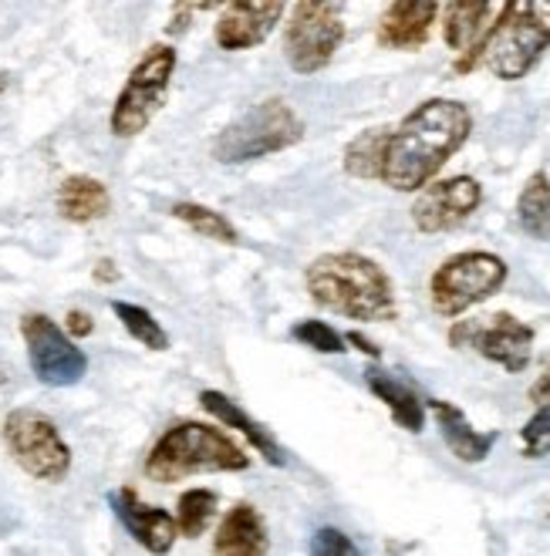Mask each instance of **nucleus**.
<instances>
[{
    "label": "nucleus",
    "mask_w": 550,
    "mask_h": 556,
    "mask_svg": "<svg viewBox=\"0 0 550 556\" xmlns=\"http://www.w3.org/2000/svg\"><path fill=\"white\" fill-rule=\"evenodd\" d=\"M473 132V115L457 98H429L415 105L388 136L382 182L396 192L426 189Z\"/></svg>",
    "instance_id": "nucleus-1"
},
{
    "label": "nucleus",
    "mask_w": 550,
    "mask_h": 556,
    "mask_svg": "<svg viewBox=\"0 0 550 556\" xmlns=\"http://www.w3.org/2000/svg\"><path fill=\"white\" fill-rule=\"evenodd\" d=\"M304 287L317 307L341 314L348 320H396L399 301L396 283L382 264L362 253H321L304 270Z\"/></svg>",
    "instance_id": "nucleus-2"
},
{
    "label": "nucleus",
    "mask_w": 550,
    "mask_h": 556,
    "mask_svg": "<svg viewBox=\"0 0 550 556\" xmlns=\"http://www.w3.org/2000/svg\"><path fill=\"white\" fill-rule=\"evenodd\" d=\"M247 469H250L247 448L234 435H226L220 425L197 421V418L173 421L155 439L142 463L146 479L159 485H173L189 476H207V472H247Z\"/></svg>",
    "instance_id": "nucleus-3"
},
{
    "label": "nucleus",
    "mask_w": 550,
    "mask_h": 556,
    "mask_svg": "<svg viewBox=\"0 0 550 556\" xmlns=\"http://www.w3.org/2000/svg\"><path fill=\"white\" fill-rule=\"evenodd\" d=\"M550 48V0H507L490 27L483 64L500 81H521Z\"/></svg>",
    "instance_id": "nucleus-4"
},
{
    "label": "nucleus",
    "mask_w": 550,
    "mask_h": 556,
    "mask_svg": "<svg viewBox=\"0 0 550 556\" xmlns=\"http://www.w3.org/2000/svg\"><path fill=\"white\" fill-rule=\"evenodd\" d=\"M304 139V122L287 98H264L234 118L213 142V159L220 166H247L274 152L295 149Z\"/></svg>",
    "instance_id": "nucleus-5"
},
{
    "label": "nucleus",
    "mask_w": 550,
    "mask_h": 556,
    "mask_svg": "<svg viewBox=\"0 0 550 556\" xmlns=\"http://www.w3.org/2000/svg\"><path fill=\"white\" fill-rule=\"evenodd\" d=\"M179 51L166 41L149 45L142 58L133 64L122 91L115 94V105L109 115V128L115 139H136L152 125V118L163 112L166 94L176 75Z\"/></svg>",
    "instance_id": "nucleus-6"
},
{
    "label": "nucleus",
    "mask_w": 550,
    "mask_h": 556,
    "mask_svg": "<svg viewBox=\"0 0 550 556\" xmlns=\"http://www.w3.org/2000/svg\"><path fill=\"white\" fill-rule=\"evenodd\" d=\"M510 267L503 256L487 250H463L436 267L429 280V301L439 317H460L470 307L490 301L493 293L507 283Z\"/></svg>",
    "instance_id": "nucleus-7"
},
{
    "label": "nucleus",
    "mask_w": 550,
    "mask_h": 556,
    "mask_svg": "<svg viewBox=\"0 0 550 556\" xmlns=\"http://www.w3.org/2000/svg\"><path fill=\"white\" fill-rule=\"evenodd\" d=\"M4 445L11 459L45 485H61L72 476V445L64 442L54 418L38 408H14L4 418Z\"/></svg>",
    "instance_id": "nucleus-8"
},
{
    "label": "nucleus",
    "mask_w": 550,
    "mask_h": 556,
    "mask_svg": "<svg viewBox=\"0 0 550 556\" xmlns=\"http://www.w3.org/2000/svg\"><path fill=\"white\" fill-rule=\"evenodd\" d=\"M345 41L341 4L332 0H301L290 8L284 27V58L295 75H317L335 61Z\"/></svg>",
    "instance_id": "nucleus-9"
},
{
    "label": "nucleus",
    "mask_w": 550,
    "mask_h": 556,
    "mask_svg": "<svg viewBox=\"0 0 550 556\" xmlns=\"http://www.w3.org/2000/svg\"><path fill=\"white\" fill-rule=\"evenodd\" d=\"M21 338L27 348V365L48 388H72L88 375V354L64 334V327L41 311L21 317Z\"/></svg>",
    "instance_id": "nucleus-10"
},
{
    "label": "nucleus",
    "mask_w": 550,
    "mask_h": 556,
    "mask_svg": "<svg viewBox=\"0 0 550 556\" xmlns=\"http://www.w3.org/2000/svg\"><path fill=\"white\" fill-rule=\"evenodd\" d=\"M534 327L513 314H490L476 320H457L449 327L452 348H470L510 375H521L534 357Z\"/></svg>",
    "instance_id": "nucleus-11"
},
{
    "label": "nucleus",
    "mask_w": 550,
    "mask_h": 556,
    "mask_svg": "<svg viewBox=\"0 0 550 556\" xmlns=\"http://www.w3.org/2000/svg\"><path fill=\"white\" fill-rule=\"evenodd\" d=\"M479 206H483V186L473 176H449V179H433L426 189H418L409 213L418 233H449L463 226Z\"/></svg>",
    "instance_id": "nucleus-12"
},
{
    "label": "nucleus",
    "mask_w": 550,
    "mask_h": 556,
    "mask_svg": "<svg viewBox=\"0 0 550 556\" xmlns=\"http://www.w3.org/2000/svg\"><path fill=\"white\" fill-rule=\"evenodd\" d=\"M284 14L287 4H280V0H234V4L220 8V17L213 24V41L223 51L257 48L274 35Z\"/></svg>",
    "instance_id": "nucleus-13"
},
{
    "label": "nucleus",
    "mask_w": 550,
    "mask_h": 556,
    "mask_svg": "<svg viewBox=\"0 0 550 556\" xmlns=\"http://www.w3.org/2000/svg\"><path fill=\"white\" fill-rule=\"evenodd\" d=\"M112 503V513L118 516V522L125 527V533L133 536L146 553L152 556H166L176 540H179V530H176V516L159 509V506H149L139 500V493L133 485H122L109 496Z\"/></svg>",
    "instance_id": "nucleus-14"
},
{
    "label": "nucleus",
    "mask_w": 550,
    "mask_h": 556,
    "mask_svg": "<svg viewBox=\"0 0 550 556\" xmlns=\"http://www.w3.org/2000/svg\"><path fill=\"white\" fill-rule=\"evenodd\" d=\"M439 17L436 0H396L378 17V45L388 51H418Z\"/></svg>",
    "instance_id": "nucleus-15"
},
{
    "label": "nucleus",
    "mask_w": 550,
    "mask_h": 556,
    "mask_svg": "<svg viewBox=\"0 0 550 556\" xmlns=\"http://www.w3.org/2000/svg\"><path fill=\"white\" fill-rule=\"evenodd\" d=\"M216 556H267L271 553V530L261 509L250 503H234L226 509L213 533Z\"/></svg>",
    "instance_id": "nucleus-16"
},
{
    "label": "nucleus",
    "mask_w": 550,
    "mask_h": 556,
    "mask_svg": "<svg viewBox=\"0 0 550 556\" xmlns=\"http://www.w3.org/2000/svg\"><path fill=\"white\" fill-rule=\"evenodd\" d=\"M200 405H203V412L213 415L220 425H226V429H234L237 435H243V439L250 442V448L261 452V459H264L267 466H274V469L287 466V452L280 448V442L264 429L261 421H253L234 399H226L223 391L207 388V391H200Z\"/></svg>",
    "instance_id": "nucleus-17"
},
{
    "label": "nucleus",
    "mask_w": 550,
    "mask_h": 556,
    "mask_svg": "<svg viewBox=\"0 0 550 556\" xmlns=\"http://www.w3.org/2000/svg\"><path fill=\"white\" fill-rule=\"evenodd\" d=\"M429 412H433V418H436V425H439L442 442L449 445V452L457 455L460 463L476 466V463H483V459H487V455L493 452L497 432H479V429H473L470 418L463 415V408H457L452 402L433 399V402H429Z\"/></svg>",
    "instance_id": "nucleus-18"
},
{
    "label": "nucleus",
    "mask_w": 550,
    "mask_h": 556,
    "mask_svg": "<svg viewBox=\"0 0 550 556\" xmlns=\"http://www.w3.org/2000/svg\"><path fill=\"white\" fill-rule=\"evenodd\" d=\"M54 206H58L61 219H68L75 226L99 223V219H105L112 213V192H109V186L102 179L78 173V176L61 179Z\"/></svg>",
    "instance_id": "nucleus-19"
},
{
    "label": "nucleus",
    "mask_w": 550,
    "mask_h": 556,
    "mask_svg": "<svg viewBox=\"0 0 550 556\" xmlns=\"http://www.w3.org/2000/svg\"><path fill=\"white\" fill-rule=\"evenodd\" d=\"M439 11H442V41L457 54H466L487 38V30L493 27L490 17L500 14V8L490 4V0H452V4Z\"/></svg>",
    "instance_id": "nucleus-20"
},
{
    "label": "nucleus",
    "mask_w": 550,
    "mask_h": 556,
    "mask_svg": "<svg viewBox=\"0 0 550 556\" xmlns=\"http://www.w3.org/2000/svg\"><path fill=\"white\" fill-rule=\"evenodd\" d=\"M365 384H368L372 395L392 412V418L402 425L405 432L418 435L426 429V402L418 399V391L412 384H405L402 378L388 375V371H378V368L365 371Z\"/></svg>",
    "instance_id": "nucleus-21"
},
{
    "label": "nucleus",
    "mask_w": 550,
    "mask_h": 556,
    "mask_svg": "<svg viewBox=\"0 0 550 556\" xmlns=\"http://www.w3.org/2000/svg\"><path fill=\"white\" fill-rule=\"evenodd\" d=\"M388 136L392 128H365L362 136H354L345 146V159L341 166L351 179H382V166H385V149H388Z\"/></svg>",
    "instance_id": "nucleus-22"
},
{
    "label": "nucleus",
    "mask_w": 550,
    "mask_h": 556,
    "mask_svg": "<svg viewBox=\"0 0 550 556\" xmlns=\"http://www.w3.org/2000/svg\"><path fill=\"white\" fill-rule=\"evenodd\" d=\"M516 223L530 240H550V176L534 173L516 200Z\"/></svg>",
    "instance_id": "nucleus-23"
},
{
    "label": "nucleus",
    "mask_w": 550,
    "mask_h": 556,
    "mask_svg": "<svg viewBox=\"0 0 550 556\" xmlns=\"http://www.w3.org/2000/svg\"><path fill=\"white\" fill-rule=\"evenodd\" d=\"M173 216L179 223H186L192 233L203 237V240H213V243H223V247H234L240 243V230L226 219L223 213L210 210V206H200V203H176L173 206Z\"/></svg>",
    "instance_id": "nucleus-24"
},
{
    "label": "nucleus",
    "mask_w": 550,
    "mask_h": 556,
    "mask_svg": "<svg viewBox=\"0 0 550 556\" xmlns=\"http://www.w3.org/2000/svg\"><path fill=\"white\" fill-rule=\"evenodd\" d=\"M216 506H220V500H216L213 489H200V485L186 489V493L179 496V503H176V530H179V536L200 540L207 533V527L213 522V516H216Z\"/></svg>",
    "instance_id": "nucleus-25"
},
{
    "label": "nucleus",
    "mask_w": 550,
    "mask_h": 556,
    "mask_svg": "<svg viewBox=\"0 0 550 556\" xmlns=\"http://www.w3.org/2000/svg\"><path fill=\"white\" fill-rule=\"evenodd\" d=\"M112 314L118 317V324L125 327V334L139 341L142 348L149 351H170V334H166V327L159 324L146 307L139 304H128V301H112Z\"/></svg>",
    "instance_id": "nucleus-26"
},
{
    "label": "nucleus",
    "mask_w": 550,
    "mask_h": 556,
    "mask_svg": "<svg viewBox=\"0 0 550 556\" xmlns=\"http://www.w3.org/2000/svg\"><path fill=\"white\" fill-rule=\"evenodd\" d=\"M290 338H295L298 344L317 351V354H345L348 344H345V334H338L332 324L325 320H298L295 331H290Z\"/></svg>",
    "instance_id": "nucleus-27"
},
{
    "label": "nucleus",
    "mask_w": 550,
    "mask_h": 556,
    "mask_svg": "<svg viewBox=\"0 0 550 556\" xmlns=\"http://www.w3.org/2000/svg\"><path fill=\"white\" fill-rule=\"evenodd\" d=\"M521 445L527 459H543V455H550V405H537L530 421L521 429Z\"/></svg>",
    "instance_id": "nucleus-28"
},
{
    "label": "nucleus",
    "mask_w": 550,
    "mask_h": 556,
    "mask_svg": "<svg viewBox=\"0 0 550 556\" xmlns=\"http://www.w3.org/2000/svg\"><path fill=\"white\" fill-rule=\"evenodd\" d=\"M308 556H362L359 543H354L345 530L338 527H321L311 536V553Z\"/></svg>",
    "instance_id": "nucleus-29"
},
{
    "label": "nucleus",
    "mask_w": 550,
    "mask_h": 556,
    "mask_svg": "<svg viewBox=\"0 0 550 556\" xmlns=\"http://www.w3.org/2000/svg\"><path fill=\"white\" fill-rule=\"evenodd\" d=\"M95 331V317L82 307H72L68 314H64V334H68L72 341L78 338H88Z\"/></svg>",
    "instance_id": "nucleus-30"
},
{
    "label": "nucleus",
    "mask_w": 550,
    "mask_h": 556,
    "mask_svg": "<svg viewBox=\"0 0 550 556\" xmlns=\"http://www.w3.org/2000/svg\"><path fill=\"white\" fill-rule=\"evenodd\" d=\"M345 344H354V348H359L362 354L375 357V362H378V357H382V348H378L375 341H368L365 334H359V331H348V334H345Z\"/></svg>",
    "instance_id": "nucleus-31"
},
{
    "label": "nucleus",
    "mask_w": 550,
    "mask_h": 556,
    "mask_svg": "<svg viewBox=\"0 0 550 556\" xmlns=\"http://www.w3.org/2000/svg\"><path fill=\"white\" fill-rule=\"evenodd\" d=\"M530 402L534 405H550V368L530 384Z\"/></svg>",
    "instance_id": "nucleus-32"
},
{
    "label": "nucleus",
    "mask_w": 550,
    "mask_h": 556,
    "mask_svg": "<svg viewBox=\"0 0 550 556\" xmlns=\"http://www.w3.org/2000/svg\"><path fill=\"white\" fill-rule=\"evenodd\" d=\"M95 280H99V283H112V280H118V270H115L112 260H99V267H95Z\"/></svg>",
    "instance_id": "nucleus-33"
},
{
    "label": "nucleus",
    "mask_w": 550,
    "mask_h": 556,
    "mask_svg": "<svg viewBox=\"0 0 550 556\" xmlns=\"http://www.w3.org/2000/svg\"><path fill=\"white\" fill-rule=\"evenodd\" d=\"M8 85H11V75H8V72H0V94L8 91Z\"/></svg>",
    "instance_id": "nucleus-34"
},
{
    "label": "nucleus",
    "mask_w": 550,
    "mask_h": 556,
    "mask_svg": "<svg viewBox=\"0 0 550 556\" xmlns=\"http://www.w3.org/2000/svg\"><path fill=\"white\" fill-rule=\"evenodd\" d=\"M0 384H4V375H0Z\"/></svg>",
    "instance_id": "nucleus-35"
}]
</instances>
